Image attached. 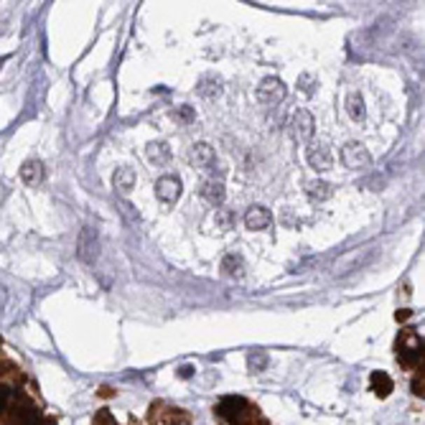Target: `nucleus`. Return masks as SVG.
I'll use <instances>...</instances> for the list:
<instances>
[{
	"instance_id": "nucleus-1",
	"label": "nucleus",
	"mask_w": 425,
	"mask_h": 425,
	"mask_svg": "<svg viewBox=\"0 0 425 425\" xmlns=\"http://www.w3.org/2000/svg\"><path fill=\"white\" fill-rule=\"evenodd\" d=\"M216 412H219L230 425H250L258 420V410H255L244 398H237V395L224 398L222 403L216 405Z\"/></svg>"
},
{
	"instance_id": "nucleus-21",
	"label": "nucleus",
	"mask_w": 425,
	"mask_h": 425,
	"mask_svg": "<svg viewBox=\"0 0 425 425\" xmlns=\"http://www.w3.org/2000/svg\"><path fill=\"white\" fill-rule=\"evenodd\" d=\"M267 354L265 351H250V356H247V364H250V372H263L267 367Z\"/></svg>"
},
{
	"instance_id": "nucleus-11",
	"label": "nucleus",
	"mask_w": 425,
	"mask_h": 425,
	"mask_svg": "<svg viewBox=\"0 0 425 425\" xmlns=\"http://www.w3.org/2000/svg\"><path fill=\"white\" fill-rule=\"evenodd\" d=\"M146 155L155 166H166L168 160H171V148H168V143H163V140H153V143H148Z\"/></svg>"
},
{
	"instance_id": "nucleus-17",
	"label": "nucleus",
	"mask_w": 425,
	"mask_h": 425,
	"mask_svg": "<svg viewBox=\"0 0 425 425\" xmlns=\"http://www.w3.org/2000/svg\"><path fill=\"white\" fill-rule=\"evenodd\" d=\"M196 92L202 95V97H209V99H214V97H219L222 95V79L219 77H202L199 79V84H196Z\"/></svg>"
},
{
	"instance_id": "nucleus-18",
	"label": "nucleus",
	"mask_w": 425,
	"mask_h": 425,
	"mask_svg": "<svg viewBox=\"0 0 425 425\" xmlns=\"http://www.w3.org/2000/svg\"><path fill=\"white\" fill-rule=\"evenodd\" d=\"M222 270L224 275H230V278H242L244 275V260L239 255H227L222 260Z\"/></svg>"
},
{
	"instance_id": "nucleus-8",
	"label": "nucleus",
	"mask_w": 425,
	"mask_h": 425,
	"mask_svg": "<svg viewBox=\"0 0 425 425\" xmlns=\"http://www.w3.org/2000/svg\"><path fill=\"white\" fill-rule=\"evenodd\" d=\"M306 160L316 171H328L334 166V158H331V151H328L326 143H311L306 148Z\"/></svg>"
},
{
	"instance_id": "nucleus-15",
	"label": "nucleus",
	"mask_w": 425,
	"mask_h": 425,
	"mask_svg": "<svg viewBox=\"0 0 425 425\" xmlns=\"http://www.w3.org/2000/svg\"><path fill=\"white\" fill-rule=\"evenodd\" d=\"M331 194H334L331 183L319 181V179L306 181V196L311 199V202H326V199H331Z\"/></svg>"
},
{
	"instance_id": "nucleus-10",
	"label": "nucleus",
	"mask_w": 425,
	"mask_h": 425,
	"mask_svg": "<svg viewBox=\"0 0 425 425\" xmlns=\"http://www.w3.org/2000/svg\"><path fill=\"white\" fill-rule=\"evenodd\" d=\"M272 222V214L270 209H265V207H250L247 209V214H244V224H247V230H265V227H270Z\"/></svg>"
},
{
	"instance_id": "nucleus-19",
	"label": "nucleus",
	"mask_w": 425,
	"mask_h": 425,
	"mask_svg": "<svg viewBox=\"0 0 425 425\" xmlns=\"http://www.w3.org/2000/svg\"><path fill=\"white\" fill-rule=\"evenodd\" d=\"M372 390H375L379 398H387L392 392V379L384 375V372H375V375H372Z\"/></svg>"
},
{
	"instance_id": "nucleus-6",
	"label": "nucleus",
	"mask_w": 425,
	"mask_h": 425,
	"mask_svg": "<svg viewBox=\"0 0 425 425\" xmlns=\"http://www.w3.org/2000/svg\"><path fill=\"white\" fill-rule=\"evenodd\" d=\"M188 160H191L196 168L216 171V155H214V148H211L209 143H194L191 151H188Z\"/></svg>"
},
{
	"instance_id": "nucleus-16",
	"label": "nucleus",
	"mask_w": 425,
	"mask_h": 425,
	"mask_svg": "<svg viewBox=\"0 0 425 425\" xmlns=\"http://www.w3.org/2000/svg\"><path fill=\"white\" fill-rule=\"evenodd\" d=\"M347 112L351 120L364 123V118H367V107H364V99L359 92H349L347 95Z\"/></svg>"
},
{
	"instance_id": "nucleus-24",
	"label": "nucleus",
	"mask_w": 425,
	"mask_h": 425,
	"mask_svg": "<svg viewBox=\"0 0 425 425\" xmlns=\"http://www.w3.org/2000/svg\"><path fill=\"white\" fill-rule=\"evenodd\" d=\"M92 425H118V423H115L110 410H99L97 415H95V420H92Z\"/></svg>"
},
{
	"instance_id": "nucleus-9",
	"label": "nucleus",
	"mask_w": 425,
	"mask_h": 425,
	"mask_svg": "<svg viewBox=\"0 0 425 425\" xmlns=\"http://www.w3.org/2000/svg\"><path fill=\"white\" fill-rule=\"evenodd\" d=\"M293 130H295V138L298 140H311L316 130L314 115L308 110H295V118H293Z\"/></svg>"
},
{
	"instance_id": "nucleus-3",
	"label": "nucleus",
	"mask_w": 425,
	"mask_h": 425,
	"mask_svg": "<svg viewBox=\"0 0 425 425\" xmlns=\"http://www.w3.org/2000/svg\"><path fill=\"white\" fill-rule=\"evenodd\" d=\"M342 160H344V166L351 168V171H362V168H367L372 163V155L362 143L349 140L347 146L342 148Z\"/></svg>"
},
{
	"instance_id": "nucleus-14",
	"label": "nucleus",
	"mask_w": 425,
	"mask_h": 425,
	"mask_svg": "<svg viewBox=\"0 0 425 425\" xmlns=\"http://www.w3.org/2000/svg\"><path fill=\"white\" fill-rule=\"evenodd\" d=\"M112 186H115V191H120V194H127L130 188H135V171L133 168H118L115 171V176H112Z\"/></svg>"
},
{
	"instance_id": "nucleus-27",
	"label": "nucleus",
	"mask_w": 425,
	"mask_h": 425,
	"mask_svg": "<svg viewBox=\"0 0 425 425\" xmlns=\"http://www.w3.org/2000/svg\"><path fill=\"white\" fill-rule=\"evenodd\" d=\"M168 425H188V420H186V415H183V412H181V415H179V418H176V420H171V423H168Z\"/></svg>"
},
{
	"instance_id": "nucleus-28",
	"label": "nucleus",
	"mask_w": 425,
	"mask_h": 425,
	"mask_svg": "<svg viewBox=\"0 0 425 425\" xmlns=\"http://www.w3.org/2000/svg\"><path fill=\"white\" fill-rule=\"evenodd\" d=\"M191 367H181V370H179V377H183V379H186V377H191Z\"/></svg>"
},
{
	"instance_id": "nucleus-2",
	"label": "nucleus",
	"mask_w": 425,
	"mask_h": 425,
	"mask_svg": "<svg viewBox=\"0 0 425 425\" xmlns=\"http://www.w3.org/2000/svg\"><path fill=\"white\" fill-rule=\"evenodd\" d=\"M398 359L405 370H415L423 362V339L412 328L403 331V336L398 339Z\"/></svg>"
},
{
	"instance_id": "nucleus-7",
	"label": "nucleus",
	"mask_w": 425,
	"mask_h": 425,
	"mask_svg": "<svg viewBox=\"0 0 425 425\" xmlns=\"http://www.w3.org/2000/svg\"><path fill=\"white\" fill-rule=\"evenodd\" d=\"M155 196L163 204H176L181 199V181L176 176H160L155 181Z\"/></svg>"
},
{
	"instance_id": "nucleus-23",
	"label": "nucleus",
	"mask_w": 425,
	"mask_h": 425,
	"mask_svg": "<svg viewBox=\"0 0 425 425\" xmlns=\"http://www.w3.org/2000/svg\"><path fill=\"white\" fill-rule=\"evenodd\" d=\"M13 400H15V392L11 390L8 384H0V412H6Z\"/></svg>"
},
{
	"instance_id": "nucleus-25",
	"label": "nucleus",
	"mask_w": 425,
	"mask_h": 425,
	"mask_svg": "<svg viewBox=\"0 0 425 425\" xmlns=\"http://www.w3.org/2000/svg\"><path fill=\"white\" fill-rule=\"evenodd\" d=\"M412 395H418V398H423V375H415V379H412Z\"/></svg>"
},
{
	"instance_id": "nucleus-4",
	"label": "nucleus",
	"mask_w": 425,
	"mask_h": 425,
	"mask_svg": "<svg viewBox=\"0 0 425 425\" xmlns=\"http://www.w3.org/2000/svg\"><path fill=\"white\" fill-rule=\"evenodd\" d=\"M286 99V84L280 82L278 77H267L260 82L258 87V102L260 105H278V102H283Z\"/></svg>"
},
{
	"instance_id": "nucleus-12",
	"label": "nucleus",
	"mask_w": 425,
	"mask_h": 425,
	"mask_svg": "<svg viewBox=\"0 0 425 425\" xmlns=\"http://www.w3.org/2000/svg\"><path fill=\"white\" fill-rule=\"evenodd\" d=\"M21 179L28 183V186H39V183L43 181V163L41 160H36V158L26 160L23 168H21Z\"/></svg>"
},
{
	"instance_id": "nucleus-22",
	"label": "nucleus",
	"mask_w": 425,
	"mask_h": 425,
	"mask_svg": "<svg viewBox=\"0 0 425 425\" xmlns=\"http://www.w3.org/2000/svg\"><path fill=\"white\" fill-rule=\"evenodd\" d=\"M232 224H235V211L232 209L216 211V230H232Z\"/></svg>"
},
{
	"instance_id": "nucleus-20",
	"label": "nucleus",
	"mask_w": 425,
	"mask_h": 425,
	"mask_svg": "<svg viewBox=\"0 0 425 425\" xmlns=\"http://www.w3.org/2000/svg\"><path fill=\"white\" fill-rule=\"evenodd\" d=\"M298 90L303 92V95H306V97H311V95H314L316 92V87H319V79L314 77V74H308V71H303V74H298Z\"/></svg>"
},
{
	"instance_id": "nucleus-13",
	"label": "nucleus",
	"mask_w": 425,
	"mask_h": 425,
	"mask_svg": "<svg viewBox=\"0 0 425 425\" xmlns=\"http://www.w3.org/2000/svg\"><path fill=\"white\" fill-rule=\"evenodd\" d=\"M202 196L211 204V207H222L224 196H227V191H224V183L222 181H204L202 183Z\"/></svg>"
},
{
	"instance_id": "nucleus-5",
	"label": "nucleus",
	"mask_w": 425,
	"mask_h": 425,
	"mask_svg": "<svg viewBox=\"0 0 425 425\" xmlns=\"http://www.w3.org/2000/svg\"><path fill=\"white\" fill-rule=\"evenodd\" d=\"M77 255L84 260V263H95L99 255V237H97V230L92 227H84L79 232V239H77Z\"/></svg>"
},
{
	"instance_id": "nucleus-26",
	"label": "nucleus",
	"mask_w": 425,
	"mask_h": 425,
	"mask_svg": "<svg viewBox=\"0 0 425 425\" xmlns=\"http://www.w3.org/2000/svg\"><path fill=\"white\" fill-rule=\"evenodd\" d=\"M176 118H181V120H191L194 115H191V107H186L183 105L181 110H176Z\"/></svg>"
},
{
	"instance_id": "nucleus-29",
	"label": "nucleus",
	"mask_w": 425,
	"mask_h": 425,
	"mask_svg": "<svg viewBox=\"0 0 425 425\" xmlns=\"http://www.w3.org/2000/svg\"><path fill=\"white\" fill-rule=\"evenodd\" d=\"M250 425H258V420H255V423H250Z\"/></svg>"
}]
</instances>
